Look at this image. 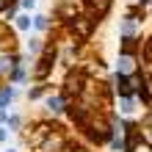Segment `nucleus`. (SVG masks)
Returning <instances> with one entry per match:
<instances>
[{
	"label": "nucleus",
	"mask_w": 152,
	"mask_h": 152,
	"mask_svg": "<svg viewBox=\"0 0 152 152\" xmlns=\"http://www.w3.org/2000/svg\"><path fill=\"white\" fill-rule=\"evenodd\" d=\"M17 28H20V31H28L31 28V20H28V17H20V20H17Z\"/></svg>",
	"instance_id": "nucleus-1"
},
{
	"label": "nucleus",
	"mask_w": 152,
	"mask_h": 152,
	"mask_svg": "<svg viewBox=\"0 0 152 152\" xmlns=\"http://www.w3.org/2000/svg\"><path fill=\"white\" fill-rule=\"evenodd\" d=\"M11 97H14V91H11V88H6V91L0 94V105H3V102H8V100H11Z\"/></svg>",
	"instance_id": "nucleus-2"
},
{
	"label": "nucleus",
	"mask_w": 152,
	"mask_h": 152,
	"mask_svg": "<svg viewBox=\"0 0 152 152\" xmlns=\"http://www.w3.org/2000/svg\"><path fill=\"white\" fill-rule=\"evenodd\" d=\"M33 25L42 31V28H47V20H44V17H36V20H33Z\"/></svg>",
	"instance_id": "nucleus-3"
},
{
	"label": "nucleus",
	"mask_w": 152,
	"mask_h": 152,
	"mask_svg": "<svg viewBox=\"0 0 152 152\" xmlns=\"http://www.w3.org/2000/svg\"><path fill=\"white\" fill-rule=\"evenodd\" d=\"M47 105H50V108H53V111H58V105H61V102L56 100V97H50V100H47Z\"/></svg>",
	"instance_id": "nucleus-4"
},
{
	"label": "nucleus",
	"mask_w": 152,
	"mask_h": 152,
	"mask_svg": "<svg viewBox=\"0 0 152 152\" xmlns=\"http://www.w3.org/2000/svg\"><path fill=\"white\" fill-rule=\"evenodd\" d=\"M28 50L36 53V50H39V39H31V42H28Z\"/></svg>",
	"instance_id": "nucleus-5"
},
{
	"label": "nucleus",
	"mask_w": 152,
	"mask_h": 152,
	"mask_svg": "<svg viewBox=\"0 0 152 152\" xmlns=\"http://www.w3.org/2000/svg\"><path fill=\"white\" fill-rule=\"evenodd\" d=\"M22 6L25 8H33V6H36V0H22Z\"/></svg>",
	"instance_id": "nucleus-6"
},
{
	"label": "nucleus",
	"mask_w": 152,
	"mask_h": 152,
	"mask_svg": "<svg viewBox=\"0 0 152 152\" xmlns=\"http://www.w3.org/2000/svg\"><path fill=\"white\" fill-rule=\"evenodd\" d=\"M3 138H6V130H0V141H3Z\"/></svg>",
	"instance_id": "nucleus-7"
},
{
	"label": "nucleus",
	"mask_w": 152,
	"mask_h": 152,
	"mask_svg": "<svg viewBox=\"0 0 152 152\" xmlns=\"http://www.w3.org/2000/svg\"><path fill=\"white\" fill-rule=\"evenodd\" d=\"M8 152H14V149H8Z\"/></svg>",
	"instance_id": "nucleus-8"
}]
</instances>
